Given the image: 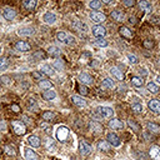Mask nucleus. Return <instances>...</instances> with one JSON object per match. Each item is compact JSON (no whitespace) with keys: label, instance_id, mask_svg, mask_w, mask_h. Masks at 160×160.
<instances>
[{"label":"nucleus","instance_id":"f257e3e1","mask_svg":"<svg viewBox=\"0 0 160 160\" xmlns=\"http://www.w3.org/2000/svg\"><path fill=\"white\" fill-rule=\"evenodd\" d=\"M56 39L65 45H70V44L75 43V38L73 35L68 34V33H65V31H59L56 34Z\"/></svg>","mask_w":160,"mask_h":160},{"label":"nucleus","instance_id":"f03ea898","mask_svg":"<svg viewBox=\"0 0 160 160\" xmlns=\"http://www.w3.org/2000/svg\"><path fill=\"white\" fill-rule=\"evenodd\" d=\"M55 136L59 141H65L69 136V129L66 126H59L55 131Z\"/></svg>","mask_w":160,"mask_h":160},{"label":"nucleus","instance_id":"7ed1b4c3","mask_svg":"<svg viewBox=\"0 0 160 160\" xmlns=\"http://www.w3.org/2000/svg\"><path fill=\"white\" fill-rule=\"evenodd\" d=\"M98 114L100 118H104V119H110V118L114 115V110L109 106H99L98 109Z\"/></svg>","mask_w":160,"mask_h":160},{"label":"nucleus","instance_id":"20e7f679","mask_svg":"<svg viewBox=\"0 0 160 160\" xmlns=\"http://www.w3.org/2000/svg\"><path fill=\"white\" fill-rule=\"evenodd\" d=\"M11 125H13V129H14L15 134H18V135H24V134L27 133V128H25L24 123L15 120V121L11 123Z\"/></svg>","mask_w":160,"mask_h":160},{"label":"nucleus","instance_id":"39448f33","mask_svg":"<svg viewBox=\"0 0 160 160\" xmlns=\"http://www.w3.org/2000/svg\"><path fill=\"white\" fill-rule=\"evenodd\" d=\"M90 19H91V21H94L96 24H100V23H104L105 21L106 16H105V14L100 13V11H93L90 14Z\"/></svg>","mask_w":160,"mask_h":160},{"label":"nucleus","instance_id":"423d86ee","mask_svg":"<svg viewBox=\"0 0 160 160\" xmlns=\"http://www.w3.org/2000/svg\"><path fill=\"white\" fill-rule=\"evenodd\" d=\"M93 35L98 39H102L103 36L106 35V29L102 25H95L94 28H93Z\"/></svg>","mask_w":160,"mask_h":160},{"label":"nucleus","instance_id":"0eeeda50","mask_svg":"<svg viewBox=\"0 0 160 160\" xmlns=\"http://www.w3.org/2000/svg\"><path fill=\"white\" fill-rule=\"evenodd\" d=\"M79 150H80V154L83 155H88L91 153V145L89 144L88 141L85 140H81L80 144H79Z\"/></svg>","mask_w":160,"mask_h":160},{"label":"nucleus","instance_id":"6e6552de","mask_svg":"<svg viewBox=\"0 0 160 160\" xmlns=\"http://www.w3.org/2000/svg\"><path fill=\"white\" fill-rule=\"evenodd\" d=\"M108 143H109V144H111L113 146H115V148L120 146V144H121L120 139L118 138V135L114 134V133H109L108 134Z\"/></svg>","mask_w":160,"mask_h":160},{"label":"nucleus","instance_id":"1a4fd4ad","mask_svg":"<svg viewBox=\"0 0 160 160\" xmlns=\"http://www.w3.org/2000/svg\"><path fill=\"white\" fill-rule=\"evenodd\" d=\"M71 27H73V29L74 30H77V31H88V25L86 24H84L83 21H80V20H74L73 23H71Z\"/></svg>","mask_w":160,"mask_h":160},{"label":"nucleus","instance_id":"9d476101","mask_svg":"<svg viewBox=\"0 0 160 160\" xmlns=\"http://www.w3.org/2000/svg\"><path fill=\"white\" fill-rule=\"evenodd\" d=\"M43 21L45 24H49V25H53L55 21H56V15L52 11H46L44 15H43Z\"/></svg>","mask_w":160,"mask_h":160},{"label":"nucleus","instance_id":"9b49d317","mask_svg":"<svg viewBox=\"0 0 160 160\" xmlns=\"http://www.w3.org/2000/svg\"><path fill=\"white\" fill-rule=\"evenodd\" d=\"M15 49L18 52H21V53H27V52H30V44L27 43V41H18L15 44Z\"/></svg>","mask_w":160,"mask_h":160},{"label":"nucleus","instance_id":"f8f14e48","mask_svg":"<svg viewBox=\"0 0 160 160\" xmlns=\"http://www.w3.org/2000/svg\"><path fill=\"white\" fill-rule=\"evenodd\" d=\"M3 16H4V19H6V20H13L16 16V11L13 9V8H4Z\"/></svg>","mask_w":160,"mask_h":160},{"label":"nucleus","instance_id":"ddd939ff","mask_svg":"<svg viewBox=\"0 0 160 160\" xmlns=\"http://www.w3.org/2000/svg\"><path fill=\"white\" fill-rule=\"evenodd\" d=\"M149 109L155 114H160V100L153 99L149 102Z\"/></svg>","mask_w":160,"mask_h":160},{"label":"nucleus","instance_id":"4468645a","mask_svg":"<svg viewBox=\"0 0 160 160\" xmlns=\"http://www.w3.org/2000/svg\"><path fill=\"white\" fill-rule=\"evenodd\" d=\"M40 71L44 75H48V77H53L55 74V70L53 69V66H50L49 64H43L40 65Z\"/></svg>","mask_w":160,"mask_h":160},{"label":"nucleus","instance_id":"2eb2a0df","mask_svg":"<svg viewBox=\"0 0 160 160\" xmlns=\"http://www.w3.org/2000/svg\"><path fill=\"white\" fill-rule=\"evenodd\" d=\"M149 154L153 160H160V146H156V145L151 146L149 150Z\"/></svg>","mask_w":160,"mask_h":160},{"label":"nucleus","instance_id":"dca6fc26","mask_svg":"<svg viewBox=\"0 0 160 160\" xmlns=\"http://www.w3.org/2000/svg\"><path fill=\"white\" fill-rule=\"evenodd\" d=\"M24 156L27 160H38V155L30 148H24Z\"/></svg>","mask_w":160,"mask_h":160},{"label":"nucleus","instance_id":"f3484780","mask_svg":"<svg viewBox=\"0 0 160 160\" xmlns=\"http://www.w3.org/2000/svg\"><path fill=\"white\" fill-rule=\"evenodd\" d=\"M79 80H80L81 84H84V85H91L93 84V78L89 74H85V73L79 75Z\"/></svg>","mask_w":160,"mask_h":160},{"label":"nucleus","instance_id":"a211bd4d","mask_svg":"<svg viewBox=\"0 0 160 160\" xmlns=\"http://www.w3.org/2000/svg\"><path fill=\"white\" fill-rule=\"evenodd\" d=\"M34 34V29L33 28H21V29H19L18 30V35L19 36H24V38H27V36H30V35H33Z\"/></svg>","mask_w":160,"mask_h":160},{"label":"nucleus","instance_id":"6ab92c4d","mask_svg":"<svg viewBox=\"0 0 160 160\" xmlns=\"http://www.w3.org/2000/svg\"><path fill=\"white\" fill-rule=\"evenodd\" d=\"M71 100H73V103L75 104V105H78V106H80V108H85L86 106V102L84 100L83 98H80L79 95H73L71 96Z\"/></svg>","mask_w":160,"mask_h":160},{"label":"nucleus","instance_id":"aec40b11","mask_svg":"<svg viewBox=\"0 0 160 160\" xmlns=\"http://www.w3.org/2000/svg\"><path fill=\"white\" fill-rule=\"evenodd\" d=\"M109 126H110L111 129L120 130V129L124 128V124H123V121L119 120V119H113V120H110V123H109Z\"/></svg>","mask_w":160,"mask_h":160},{"label":"nucleus","instance_id":"412c9836","mask_svg":"<svg viewBox=\"0 0 160 160\" xmlns=\"http://www.w3.org/2000/svg\"><path fill=\"white\" fill-rule=\"evenodd\" d=\"M110 74L113 75L115 79H118V80H123V79H124L123 73L120 71L119 68H116V66H113V68H110Z\"/></svg>","mask_w":160,"mask_h":160},{"label":"nucleus","instance_id":"4be33fe9","mask_svg":"<svg viewBox=\"0 0 160 160\" xmlns=\"http://www.w3.org/2000/svg\"><path fill=\"white\" fill-rule=\"evenodd\" d=\"M28 143H29V145L33 146V148H39L40 146V139L35 135H30L28 139Z\"/></svg>","mask_w":160,"mask_h":160},{"label":"nucleus","instance_id":"5701e85b","mask_svg":"<svg viewBox=\"0 0 160 160\" xmlns=\"http://www.w3.org/2000/svg\"><path fill=\"white\" fill-rule=\"evenodd\" d=\"M43 98H44L45 100H54V99L56 98V93H55V90H53V89H48V90H45V91L43 93Z\"/></svg>","mask_w":160,"mask_h":160},{"label":"nucleus","instance_id":"b1692460","mask_svg":"<svg viewBox=\"0 0 160 160\" xmlns=\"http://www.w3.org/2000/svg\"><path fill=\"white\" fill-rule=\"evenodd\" d=\"M119 33H120V35H123L124 38H128V39L133 38V31L129 28H126V27H121L119 29Z\"/></svg>","mask_w":160,"mask_h":160},{"label":"nucleus","instance_id":"393cba45","mask_svg":"<svg viewBox=\"0 0 160 160\" xmlns=\"http://www.w3.org/2000/svg\"><path fill=\"white\" fill-rule=\"evenodd\" d=\"M110 15H111V18L116 21H123V19H124V14L120 10H113Z\"/></svg>","mask_w":160,"mask_h":160},{"label":"nucleus","instance_id":"a878e982","mask_svg":"<svg viewBox=\"0 0 160 160\" xmlns=\"http://www.w3.org/2000/svg\"><path fill=\"white\" fill-rule=\"evenodd\" d=\"M48 53L52 55V56H59L61 54V52H60V49H59L58 46H55V45H52V46H49V49H48Z\"/></svg>","mask_w":160,"mask_h":160},{"label":"nucleus","instance_id":"bb28decb","mask_svg":"<svg viewBox=\"0 0 160 160\" xmlns=\"http://www.w3.org/2000/svg\"><path fill=\"white\" fill-rule=\"evenodd\" d=\"M146 128L149 129V131L154 133V134H160V126L158 124H154V123H149L146 125Z\"/></svg>","mask_w":160,"mask_h":160},{"label":"nucleus","instance_id":"cd10ccee","mask_svg":"<svg viewBox=\"0 0 160 160\" xmlns=\"http://www.w3.org/2000/svg\"><path fill=\"white\" fill-rule=\"evenodd\" d=\"M102 88L103 89H113L114 88V83H113V80H110V79H104L103 80V83H102Z\"/></svg>","mask_w":160,"mask_h":160},{"label":"nucleus","instance_id":"c85d7f7f","mask_svg":"<svg viewBox=\"0 0 160 160\" xmlns=\"http://www.w3.org/2000/svg\"><path fill=\"white\" fill-rule=\"evenodd\" d=\"M24 6L27 8L28 10H33L36 6V2H35V0H25V2H24Z\"/></svg>","mask_w":160,"mask_h":160},{"label":"nucleus","instance_id":"c756f323","mask_svg":"<svg viewBox=\"0 0 160 160\" xmlns=\"http://www.w3.org/2000/svg\"><path fill=\"white\" fill-rule=\"evenodd\" d=\"M39 86H40L41 89L48 90V89H53V84L50 83L49 80H41V81L39 83Z\"/></svg>","mask_w":160,"mask_h":160},{"label":"nucleus","instance_id":"7c9ffc66","mask_svg":"<svg viewBox=\"0 0 160 160\" xmlns=\"http://www.w3.org/2000/svg\"><path fill=\"white\" fill-rule=\"evenodd\" d=\"M146 89H148L150 93H153V94H156V93L159 91V86L156 85L155 83H148Z\"/></svg>","mask_w":160,"mask_h":160},{"label":"nucleus","instance_id":"2f4dec72","mask_svg":"<svg viewBox=\"0 0 160 160\" xmlns=\"http://www.w3.org/2000/svg\"><path fill=\"white\" fill-rule=\"evenodd\" d=\"M139 6L143 10H145V11H150L151 10V4L149 2H145V0H143V2L139 3Z\"/></svg>","mask_w":160,"mask_h":160},{"label":"nucleus","instance_id":"473e14b6","mask_svg":"<svg viewBox=\"0 0 160 160\" xmlns=\"http://www.w3.org/2000/svg\"><path fill=\"white\" fill-rule=\"evenodd\" d=\"M98 149L99 150H103V151H109V149H110V145H109L108 141H100L98 144Z\"/></svg>","mask_w":160,"mask_h":160},{"label":"nucleus","instance_id":"72a5a7b5","mask_svg":"<svg viewBox=\"0 0 160 160\" xmlns=\"http://www.w3.org/2000/svg\"><path fill=\"white\" fill-rule=\"evenodd\" d=\"M131 83H133V85H134V86H138V88L143 86V84H144L143 79L139 78V77H134V78L131 79Z\"/></svg>","mask_w":160,"mask_h":160},{"label":"nucleus","instance_id":"f704fd0d","mask_svg":"<svg viewBox=\"0 0 160 160\" xmlns=\"http://www.w3.org/2000/svg\"><path fill=\"white\" fill-rule=\"evenodd\" d=\"M5 153H6L8 155H11V156L16 155L15 146H14V145H6V146H5Z\"/></svg>","mask_w":160,"mask_h":160},{"label":"nucleus","instance_id":"c9c22d12","mask_svg":"<svg viewBox=\"0 0 160 160\" xmlns=\"http://www.w3.org/2000/svg\"><path fill=\"white\" fill-rule=\"evenodd\" d=\"M8 66H9V60H8L6 58H2V59H0V71L5 70Z\"/></svg>","mask_w":160,"mask_h":160},{"label":"nucleus","instance_id":"e433bc0d","mask_svg":"<svg viewBox=\"0 0 160 160\" xmlns=\"http://www.w3.org/2000/svg\"><path fill=\"white\" fill-rule=\"evenodd\" d=\"M46 149L49 151H54L56 149V145H55V143H54L53 139H48L46 140Z\"/></svg>","mask_w":160,"mask_h":160},{"label":"nucleus","instance_id":"4c0bfd02","mask_svg":"<svg viewBox=\"0 0 160 160\" xmlns=\"http://www.w3.org/2000/svg\"><path fill=\"white\" fill-rule=\"evenodd\" d=\"M89 6L91 8V9H100V6H102V2H99V0H94V2H90L89 3Z\"/></svg>","mask_w":160,"mask_h":160},{"label":"nucleus","instance_id":"58836bf2","mask_svg":"<svg viewBox=\"0 0 160 160\" xmlns=\"http://www.w3.org/2000/svg\"><path fill=\"white\" fill-rule=\"evenodd\" d=\"M90 126L93 129H94V131H96V133H102L103 131V126L100 125V124H98V123H95V121H93L91 124H90Z\"/></svg>","mask_w":160,"mask_h":160},{"label":"nucleus","instance_id":"ea45409f","mask_svg":"<svg viewBox=\"0 0 160 160\" xmlns=\"http://www.w3.org/2000/svg\"><path fill=\"white\" fill-rule=\"evenodd\" d=\"M54 118H55V114L53 111H45L43 114V119L44 120H53Z\"/></svg>","mask_w":160,"mask_h":160},{"label":"nucleus","instance_id":"a19ab883","mask_svg":"<svg viewBox=\"0 0 160 160\" xmlns=\"http://www.w3.org/2000/svg\"><path fill=\"white\" fill-rule=\"evenodd\" d=\"M131 109L135 113H141L143 111V105L140 104V103H134L133 105H131Z\"/></svg>","mask_w":160,"mask_h":160},{"label":"nucleus","instance_id":"79ce46f5","mask_svg":"<svg viewBox=\"0 0 160 160\" xmlns=\"http://www.w3.org/2000/svg\"><path fill=\"white\" fill-rule=\"evenodd\" d=\"M95 45L100 46V48H105V46H108V41L105 39H98V40H95Z\"/></svg>","mask_w":160,"mask_h":160},{"label":"nucleus","instance_id":"37998d69","mask_svg":"<svg viewBox=\"0 0 160 160\" xmlns=\"http://www.w3.org/2000/svg\"><path fill=\"white\" fill-rule=\"evenodd\" d=\"M40 128L44 129V131H46V133H50V131H52V125H50L49 123H46V121L41 123V124H40Z\"/></svg>","mask_w":160,"mask_h":160},{"label":"nucleus","instance_id":"c03bdc74","mask_svg":"<svg viewBox=\"0 0 160 160\" xmlns=\"http://www.w3.org/2000/svg\"><path fill=\"white\" fill-rule=\"evenodd\" d=\"M54 66H55V68H56L58 70H63V69H64V63L58 59V60L54 61Z\"/></svg>","mask_w":160,"mask_h":160},{"label":"nucleus","instance_id":"a18cd8bd","mask_svg":"<svg viewBox=\"0 0 160 160\" xmlns=\"http://www.w3.org/2000/svg\"><path fill=\"white\" fill-rule=\"evenodd\" d=\"M33 77H34L35 79H41V80H43L45 75H44L43 73H41V71L39 70V71H34V73H33Z\"/></svg>","mask_w":160,"mask_h":160},{"label":"nucleus","instance_id":"49530a36","mask_svg":"<svg viewBox=\"0 0 160 160\" xmlns=\"http://www.w3.org/2000/svg\"><path fill=\"white\" fill-rule=\"evenodd\" d=\"M128 59H129V61H130L131 64H136V63H138V58H136L135 55H133V54H129V55H128Z\"/></svg>","mask_w":160,"mask_h":160},{"label":"nucleus","instance_id":"de8ad7c7","mask_svg":"<svg viewBox=\"0 0 160 160\" xmlns=\"http://www.w3.org/2000/svg\"><path fill=\"white\" fill-rule=\"evenodd\" d=\"M128 125L131 126V128L134 129V131H138V130H139V126H138L135 123H134L133 120H128Z\"/></svg>","mask_w":160,"mask_h":160},{"label":"nucleus","instance_id":"09e8293b","mask_svg":"<svg viewBox=\"0 0 160 160\" xmlns=\"http://www.w3.org/2000/svg\"><path fill=\"white\" fill-rule=\"evenodd\" d=\"M79 93H80L81 95H88V89H86V86L80 85V88H79Z\"/></svg>","mask_w":160,"mask_h":160},{"label":"nucleus","instance_id":"8fccbe9b","mask_svg":"<svg viewBox=\"0 0 160 160\" xmlns=\"http://www.w3.org/2000/svg\"><path fill=\"white\" fill-rule=\"evenodd\" d=\"M0 80H2L3 84H6V85H8V84H10V78H9V77H5V75L0 78Z\"/></svg>","mask_w":160,"mask_h":160},{"label":"nucleus","instance_id":"3c124183","mask_svg":"<svg viewBox=\"0 0 160 160\" xmlns=\"http://www.w3.org/2000/svg\"><path fill=\"white\" fill-rule=\"evenodd\" d=\"M0 130H2V131H6V123L4 120H0Z\"/></svg>","mask_w":160,"mask_h":160},{"label":"nucleus","instance_id":"603ef678","mask_svg":"<svg viewBox=\"0 0 160 160\" xmlns=\"http://www.w3.org/2000/svg\"><path fill=\"white\" fill-rule=\"evenodd\" d=\"M34 56H35V58H40V59H43V60L45 59V54H44L43 52H38V53H35V54H34Z\"/></svg>","mask_w":160,"mask_h":160},{"label":"nucleus","instance_id":"864d4df0","mask_svg":"<svg viewBox=\"0 0 160 160\" xmlns=\"http://www.w3.org/2000/svg\"><path fill=\"white\" fill-rule=\"evenodd\" d=\"M11 109H13L14 113H19V111H20V106L16 105V104H13V105H11Z\"/></svg>","mask_w":160,"mask_h":160},{"label":"nucleus","instance_id":"5fc2aeb1","mask_svg":"<svg viewBox=\"0 0 160 160\" xmlns=\"http://www.w3.org/2000/svg\"><path fill=\"white\" fill-rule=\"evenodd\" d=\"M124 4L126 6H133L134 4H135V2H133V0H130V2H129V0H126V2H124Z\"/></svg>","mask_w":160,"mask_h":160},{"label":"nucleus","instance_id":"6e6d98bb","mask_svg":"<svg viewBox=\"0 0 160 160\" xmlns=\"http://www.w3.org/2000/svg\"><path fill=\"white\" fill-rule=\"evenodd\" d=\"M23 120H24V123H25V124H31V120L29 119L28 116H23Z\"/></svg>","mask_w":160,"mask_h":160},{"label":"nucleus","instance_id":"4d7b16f0","mask_svg":"<svg viewBox=\"0 0 160 160\" xmlns=\"http://www.w3.org/2000/svg\"><path fill=\"white\" fill-rule=\"evenodd\" d=\"M29 105L30 106H35L36 104H35V100L34 99H29Z\"/></svg>","mask_w":160,"mask_h":160},{"label":"nucleus","instance_id":"13d9d810","mask_svg":"<svg viewBox=\"0 0 160 160\" xmlns=\"http://www.w3.org/2000/svg\"><path fill=\"white\" fill-rule=\"evenodd\" d=\"M139 74H141L143 77H145V75H148V71L144 70V69H141V70H139Z\"/></svg>","mask_w":160,"mask_h":160},{"label":"nucleus","instance_id":"bf43d9fd","mask_svg":"<svg viewBox=\"0 0 160 160\" xmlns=\"http://www.w3.org/2000/svg\"><path fill=\"white\" fill-rule=\"evenodd\" d=\"M144 45L146 48H151V46H153V43H151V41H150V43H149V41H144Z\"/></svg>","mask_w":160,"mask_h":160},{"label":"nucleus","instance_id":"052dcab7","mask_svg":"<svg viewBox=\"0 0 160 160\" xmlns=\"http://www.w3.org/2000/svg\"><path fill=\"white\" fill-rule=\"evenodd\" d=\"M158 81H159V83H160V77H159V78H158Z\"/></svg>","mask_w":160,"mask_h":160},{"label":"nucleus","instance_id":"680f3d73","mask_svg":"<svg viewBox=\"0 0 160 160\" xmlns=\"http://www.w3.org/2000/svg\"><path fill=\"white\" fill-rule=\"evenodd\" d=\"M0 53H2V48H0Z\"/></svg>","mask_w":160,"mask_h":160},{"label":"nucleus","instance_id":"e2e57ef3","mask_svg":"<svg viewBox=\"0 0 160 160\" xmlns=\"http://www.w3.org/2000/svg\"><path fill=\"white\" fill-rule=\"evenodd\" d=\"M0 109H2V106H0Z\"/></svg>","mask_w":160,"mask_h":160}]
</instances>
